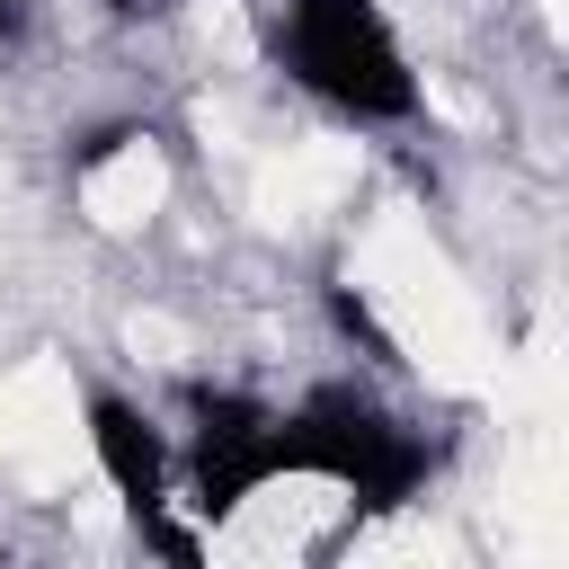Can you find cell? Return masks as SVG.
<instances>
[{
    "label": "cell",
    "mask_w": 569,
    "mask_h": 569,
    "mask_svg": "<svg viewBox=\"0 0 569 569\" xmlns=\"http://www.w3.org/2000/svg\"><path fill=\"white\" fill-rule=\"evenodd\" d=\"M284 53L311 89H329L356 116H400L409 107V71H400V53H391V36L365 0H293Z\"/></svg>",
    "instance_id": "obj_1"
},
{
    "label": "cell",
    "mask_w": 569,
    "mask_h": 569,
    "mask_svg": "<svg viewBox=\"0 0 569 569\" xmlns=\"http://www.w3.org/2000/svg\"><path fill=\"white\" fill-rule=\"evenodd\" d=\"M89 418H98L89 436H98V462H107V480H116L133 507H151V498H160V436H151L133 409H116V400H98Z\"/></svg>",
    "instance_id": "obj_2"
},
{
    "label": "cell",
    "mask_w": 569,
    "mask_h": 569,
    "mask_svg": "<svg viewBox=\"0 0 569 569\" xmlns=\"http://www.w3.org/2000/svg\"><path fill=\"white\" fill-rule=\"evenodd\" d=\"M18 18H27V9H18V0H0V44L18 36Z\"/></svg>",
    "instance_id": "obj_3"
}]
</instances>
